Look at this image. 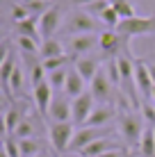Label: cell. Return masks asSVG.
<instances>
[{
    "label": "cell",
    "instance_id": "cell-1",
    "mask_svg": "<svg viewBox=\"0 0 155 157\" xmlns=\"http://www.w3.org/2000/svg\"><path fill=\"white\" fill-rule=\"evenodd\" d=\"M119 134L123 139V146L139 148L144 137V116L137 114V109L119 112Z\"/></svg>",
    "mask_w": 155,
    "mask_h": 157
},
{
    "label": "cell",
    "instance_id": "cell-2",
    "mask_svg": "<svg viewBox=\"0 0 155 157\" xmlns=\"http://www.w3.org/2000/svg\"><path fill=\"white\" fill-rule=\"evenodd\" d=\"M100 21L94 18V16H89L84 9H78V12L68 14L66 23H64L62 32L68 36H78V34H100L98 28H100Z\"/></svg>",
    "mask_w": 155,
    "mask_h": 157
},
{
    "label": "cell",
    "instance_id": "cell-3",
    "mask_svg": "<svg viewBox=\"0 0 155 157\" xmlns=\"http://www.w3.org/2000/svg\"><path fill=\"white\" fill-rule=\"evenodd\" d=\"M100 52L110 59H119L130 52V36L121 34L116 30H103L100 32V43H98Z\"/></svg>",
    "mask_w": 155,
    "mask_h": 157
},
{
    "label": "cell",
    "instance_id": "cell-4",
    "mask_svg": "<svg viewBox=\"0 0 155 157\" xmlns=\"http://www.w3.org/2000/svg\"><path fill=\"white\" fill-rule=\"evenodd\" d=\"M73 134H76L73 121H68V123H50V125H48V139H50V146L55 148L57 155L68 153L71 141H73Z\"/></svg>",
    "mask_w": 155,
    "mask_h": 157
},
{
    "label": "cell",
    "instance_id": "cell-5",
    "mask_svg": "<svg viewBox=\"0 0 155 157\" xmlns=\"http://www.w3.org/2000/svg\"><path fill=\"white\" fill-rule=\"evenodd\" d=\"M116 32L126 36H141V34H155V14L151 16H135L130 21H121Z\"/></svg>",
    "mask_w": 155,
    "mask_h": 157
},
{
    "label": "cell",
    "instance_id": "cell-6",
    "mask_svg": "<svg viewBox=\"0 0 155 157\" xmlns=\"http://www.w3.org/2000/svg\"><path fill=\"white\" fill-rule=\"evenodd\" d=\"M107 137V128H78L76 134H73V141H71V148L68 153H82L89 144L98 141V139Z\"/></svg>",
    "mask_w": 155,
    "mask_h": 157
},
{
    "label": "cell",
    "instance_id": "cell-7",
    "mask_svg": "<svg viewBox=\"0 0 155 157\" xmlns=\"http://www.w3.org/2000/svg\"><path fill=\"white\" fill-rule=\"evenodd\" d=\"M73 125H80L84 128V123L89 121V116L94 114L96 109V98L91 96V91H84L82 96H78V98H73Z\"/></svg>",
    "mask_w": 155,
    "mask_h": 157
},
{
    "label": "cell",
    "instance_id": "cell-8",
    "mask_svg": "<svg viewBox=\"0 0 155 157\" xmlns=\"http://www.w3.org/2000/svg\"><path fill=\"white\" fill-rule=\"evenodd\" d=\"M89 91L96 100H100L103 105H112V98H114V84L107 78V71H98V75L89 82Z\"/></svg>",
    "mask_w": 155,
    "mask_h": 157
},
{
    "label": "cell",
    "instance_id": "cell-9",
    "mask_svg": "<svg viewBox=\"0 0 155 157\" xmlns=\"http://www.w3.org/2000/svg\"><path fill=\"white\" fill-rule=\"evenodd\" d=\"M73 102L68 100L66 94H57L50 102V109H48V118L50 123H68L73 118Z\"/></svg>",
    "mask_w": 155,
    "mask_h": 157
},
{
    "label": "cell",
    "instance_id": "cell-10",
    "mask_svg": "<svg viewBox=\"0 0 155 157\" xmlns=\"http://www.w3.org/2000/svg\"><path fill=\"white\" fill-rule=\"evenodd\" d=\"M62 28H64V25H62V9L52 5V7H50V9H48V12L39 18L41 41H44V39H52V36H55Z\"/></svg>",
    "mask_w": 155,
    "mask_h": 157
},
{
    "label": "cell",
    "instance_id": "cell-11",
    "mask_svg": "<svg viewBox=\"0 0 155 157\" xmlns=\"http://www.w3.org/2000/svg\"><path fill=\"white\" fill-rule=\"evenodd\" d=\"M100 43V34H78V36H71L68 39V55L73 57H82L87 52H91L94 48H98Z\"/></svg>",
    "mask_w": 155,
    "mask_h": 157
},
{
    "label": "cell",
    "instance_id": "cell-12",
    "mask_svg": "<svg viewBox=\"0 0 155 157\" xmlns=\"http://www.w3.org/2000/svg\"><path fill=\"white\" fill-rule=\"evenodd\" d=\"M135 80H137V89H139V96H141V102L144 100H151V94H153V78H151V71H148V64L141 62V59H135Z\"/></svg>",
    "mask_w": 155,
    "mask_h": 157
},
{
    "label": "cell",
    "instance_id": "cell-13",
    "mask_svg": "<svg viewBox=\"0 0 155 157\" xmlns=\"http://www.w3.org/2000/svg\"><path fill=\"white\" fill-rule=\"evenodd\" d=\"M116 114H119V109L114 105H98L94 109V114L89 116V121L84 123V128H107L116 118Z\"/></svg>",
    "mask_w": 155,
    "mask_h": 157
},
{
    "label": "cell",
    "instance_id": "cell-14",
    "mask_svg": "<svg viewBox=\"0 0 155 157\" xmlns=\"http://www.w3.org/2000/svg\"><path fill=\"white\" fill-rule=\"evenodd\" d=\"M119 148H123L116 139H112V137H103V139H98V141H94V144H89L87 148L82 150V153H78L80 157H98V155H103V153H110V150H119Z\"/></svg>",
    "mask_w": 155,
    "mask_h": 157
},
{
    "label": "cell",
    "instance_id": "cell-15",
    "mask_svg": "<svg viewBox=\"0 0 155 157\" xmlns=\"http://www.w3.org/2000/svg\"><path fill=\"white\" fill-rule=\"evenodd\" d=\"M34 105H37V109H39V114L48 118V109H50V102H52V86L44 82V84H39V86H34Z\"/></svg>",
    "mask_w": 155,
    "mask_h": 157
},
{
    "label": "cell",
    "instance_id": "cell-16",
    "mask_svg": "<svg viewBox=\"0 0 155 157\" xmlns=\"http://www.w3.org/2000/svg\"><path fill=\"white\" fill-rule=\"evenodd\" d=\"M14 32H16V36H30V39H34V41H41L39 18H34V16L21 21V23H14Z\"/></svg>",
    "mask_w": 155,
    "mask_h": 157
},
{
    "label": "cell",
    "instance_id": "cell-17",
    "mask_svg": "<svg viewBox=\"0 0 155 157\" xmlns=\"http://www.w3.org/2000/svg\"><path fill=\"white\" fill-rule=\"evenodd\" d=\"M64 94L68 98H78V96L84 94V80L82 75L76 71V66L68 68V78H66V84H64Z\"/></svg>",
    "mask_w": 155,
    "mask_h": 157
},
{
    "label": "cell",
    "instance_id": "cell-18",
    "mask_svg": "<svg viewBox=\"0 0 155 157\" xmlns=\"http://www.w3.org/2000/svg\"><path fill=\"white\" fill-rule=\"evenodd\" d=\"M76 71L82 75V80L84 82H91V80L98 75V59L96 57H80L76 59Z\"/></svg>",
    "mask_w": 155,
    "mask_h": 157
},
{
    "label": "cell",
    "instance_id": "cell-19",
    "mask_svg": "<svg viewBox=\"0 0 155 157\" xmlns=\"http://www.w3.org/2000/svg\"><path fill=\"white\" fill-rule=\"evenodd\" d=\"M23 118H25V109L18 105V102H14V105L5 112V134H14Z\"/></svg>",
    "mask_w": 155,
    "mask_h": 157
},
{
    "label": "cell",
    "instance_id": "cell-20",
    "mask_svg": "<svg viewBox=\"0 0 155 157\" xmlns=\"http://www.w3.org/2000/svg\"><path fill=\"white\" fill-rule=\"evenodd\" d=\"M62 55H66V48H64V43L60 39H44L41 41V48H39V57H41V62L44 59H52V57H62Z\"/></svg>",
    "mask_w": 155,
    "mask_h": 157
},
{
    "label": "cell",
    "instance_id": "cell-21",
    "mask_svg": "<svg viewBox=\"0 0 155 157\" xmlns=\"http://www.w3.org/2000/svg\"><path fill=\"white\" fill-rule=\"evenodd\" d=\"M139 155L141 157H155V132L153 128H146L144 130V137H141V144H139Z\"/></svg>",
    "mask_w": 155,
    "mask_h": 157
},
{
    "label": "cell",
    "instance_id": "cell-22",
    "mask_svg": "<svg viewBox=\"0 0 155 157\" xmlns=\"http://www.w3.org/2000/svg\"><path fill=\"white\" fill-rule=\"evenodd\" d=\"M18 148H21V157H34L44 150V146H41V141L37 137H32V139H21Z\"/></svg>",
    "mask_w": 155,
    "mask_h": 157
},
{
    "label": "cell",
    "instance_id": "cell-23",
    "mask_svg": "<svg viewBox=\"0 0 155 157\" xmlns=\"http://www.w3.org/2000/svg\"><path fill=\"white\" fill-rule=\"evenodd\" d=\"M34 132H37L34 121H32V118H23V121H21V125L16 128V132L12 134V137H16V139L21 141V139H32V137H34Z\"/></svg>",
    "mask_w": 155,
    "mask_h": 157
},
{
    "label": "cell",
    "instance_id": "cell-24",
    "mask_svg": "<svg viewBox=\"0 0 155 157\" xmlns=\"http://www.w3.org/2000/svg\"><path fill=\"white\" fill-rule=\"evenodd\" d=\"M16 48H18L21 52H25V55H34V52H39L41 43L30 39V36H16Z\"/></svg>",
    "mask_w": 155,
    "mask_h": 157
},
{
    "label": "cell",
    "instance_id": "cell-25",
    "mask_svg": "<svg viewBox=\"0 0 155 157\" xmlns=\"http://www.w3.org/2000/svg\"><path fill=\"white\" fill-rule=\"evenodd\" d=\"M66 78H68V68H60L55 73H48V84L52 86L55 91H64V84H66Z\"/></svg>",
    "mask_w": 155,
    "mask_h": 157
},
{
    "label": "cell",
    "instance_id": "cell-26",
    "mask_svg": "<svg viewBox=\"0 0 155 157\" xmlns=\"http://www.w3.org/2000/svg\"><path fill=\"white\" fill-rule=\"evenodd\" d=\"M98 21H100V23H103L107 30H116V28H119V23H121V16L116 14V9H114V7H110L107 12H105V14L98 18Z\"/></svg>",
    "mask_w": 155,
    "mask_h": 157
},
{
    "label": "cell",
    "instance_id": "cell-27",
    "mask_svg": "<svg viewBox=\"0 0 155 157\" xmlns=\"http://www.w3.org/2000/svg\"><path fill=\"white\" fill-rule=\"evenodd\" d=\"M2 146H5V157H21V148H18V139L16 137L5 134Z\"/></svg>",
    "mask_w": 155,
    "mask_h": 157
},
{
    "label": "cell",
    "instance_id": "cell-28",
    "mask_svg": "<svg viewBox=\"0 0 155 157\" xmlns=\"http://www.w3.org/2000/svg\"><path fill=\"white\" fill-rule=\"evenodd\" d=\"M21 89H23V71H21V66H16L12 73V80H9V98L14 94H21Z\"/></svg>",
    "mask_w": 155,
    "mask_h": 157
},
{
    "label": "cell",
    "instance_id": "cell-29",
    "mask_svg": "<svg viewBox=\"0 0 155 157\" xmlns=\"http://www.w3.org/2000/svg\"><path fill=\"white\" fill-rule=\"evenodd\" d=\"M112 7L116 9V14L121 16V21H130V18H135V7H132V2L130 0H123V2H119V5H112Z\"/></svg>",
    "mask_w": 155,
    "mask_h": 157
},
{
    "label": "cell",
    "instance_id": "cell-30",
    "mask_svg": "<svg viewBox=\"0 0 155 157\" xmlns=\"http://www.w3.org/2000/svg\"><path fill=\"white\" fill-rule=\"evenodd\" d=\"M25 18H30V12H28V7L25 5H12V21L14 23H21V21H25Z\"/></svg>",
    "mask_w": 155,
    "mask_h": 157
},
{
    "label": "cell",
    "instance_id": "cell-31",
    "mask_svg": "<svg viewBox=\"0 0 155 157\" xmlns=\"http://www.w3.org/2000/svg\"><path fill=\"white\" fill-rule=\"evenodd\" d=\"M141 116L146 118L148 123H151V128L155 125V107H153L148 100H144V102H141Z\"/></svg>",
    "mask_w": 155,
    "mask_h": 157
},
{
    "label": "cell",
    "instance_id": "cell-32",
    "mask_svg": "<svg viewBox=\"0 0 155 157\" xmlns=\"http://www.w3.org/2000/svg\"><path fill=\"white\" fill-rule=\"evenodd\" d=\"M98 157H126V153H123V148H119V150H110V153H103V155H98Z\"/></svg>",
    "mask_w": 155,
    "mask_h": 157
},
{
    "label": "cell",
    "instance_id": "cell-33",
    "mask_svg": "<svg viewBox=\"0 0 155 157\" xmlns=\"http://www.w3.org/2000/svg\"><path fill=\"white\" fill-rule=\"evenodd\" d=\"M71 2H73V5H78V7L82 9V7H87V5H91V2H96V0H71Z\"/></svg>",
    "mask_w": 155,
    "mask_h": 157
},
{
    "label": "cell",
    "instance_id": "cell-34",
    "mask_svg": "<svg viewBox=\"0 0 155 157\" xmlns=\"http://www.w3.org/2000/svg\"><path fill=\"white\" fill-rule=\"evenodd\" d=\"M148 71H151V78H153V82H155V64H148Z\"/></svg>",
    "mask_w": 155,
    "mask_h": 157
},
{
    "label": "cell",
    "instance_id": "cell-35",
    "mask_svg": "<svg viewBox=\"0 0 155 157\" xmlns=\"http://www.w3.org/2000/svg\"><path fill=\"white\" fill-rule=\"evenodd\" d=\"M16 2H21V5H30V2H39V0H16Z\"/></svg>",
    "mask_w": 155,
    "mask_h": 157
},
{
    "label": "cell",
    "instance_id": "cell-36",
    "mask_svg": "<svg viewBox=\"0 0 155 157\" xmlns=\"http://www.w3.org/2000/svg\"><path fill=\"white\" fill-rule=\"evenodd\" d=\"M34 157H52V155H50V153H46V150H41V153H39V155H34Z\"/></svg>",
    "mask_w": 155,
    "mask_h": 157
},
{
    "label": "cell",
    "instance_id": "cell-37",
    "mask_svg": "<svg viewBox=\"0 0 155 157\" xmlns=\"http://www.w3.org/2000/svg\"><path fill=\"white\" fill-rule=\"evenodd\" d=\"M110 2H112V5H119V2H123V0H110Z\"/></svg>",
    "mask_w": 155,
    "mask_h": 157
},
{
    "label": "cell",
    "instance_id": "cell-38",
    "mask_svg": "<svg viewBox=\"0 0 155 157\" xmlns=\"http://www.w3.org/2000/svg\"><path fill=\"white\" fill-rule=\"evenodd\" d=\"M151 100L155 102V86H153V94H151Z\"/></svg>",
    "mask_w": 155,
    "mask_h": 157
},
{
    "label": "cell",
    "instance_id": "cell-39",
    "mask_svg": "<svg viewBox=\"0 0 155 157\" xmlns=\"http://www.w3.org/2000/svg\"><path fill=\"white\" fill-rule=\"evenodd\" d=\"M153 132H155V125H153Z\"/></svg>",
    "mask_w": 155,
    "mask_h": 157
}]
</instances>
